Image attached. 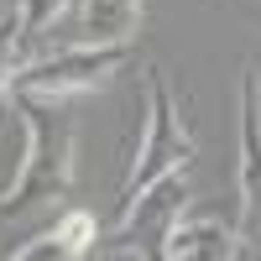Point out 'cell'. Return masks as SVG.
I'll return each mask as SVG.
<instances>
[{
  "mask_svg": "<svg viewBox=\"0 0 261 261\" xmlns=\"http://www.w3.org/2000/svg\"><path fill=\"white\" fill-rule=\"evenodd\" d=\"M11 99L21 110V125H27V157H21L11 188L0 193V220H16L37 204L63 199L73 183V151H79V130L58 105H47L42 94H16V89Z\"/></svg>",
  "mask_w": 261,
  "mask_h": 261,
  "instance_id": "obj_1",
  "label": "cell"
},
{
  "mask_svg": "<svg viewBox=\"0 0 261 261\" xmlns=\"http://www.w3.org/2000/svg\"><path fill=\"white\" fill-rule=\"evenodd\" d=\"M193 162V136L188 125L178 115V99H172L167 79L157 68H146V130H141V151L136 162H130L125 172V188H120V209L136 199V193H146L157 178H167V172H183Z\"/></svg>",
  "mask_w": 261,
  "mask_h": 261,
  "instance_id": "obj_2",
  "label": "cell"
},
{
  "mask_svg": "<svg viewBox=\"0 0 261 261\" xmlns=\"http://www.w3.org/2000/svg\"><path fill=\"white\" fill-rule=\"evenodd\" d=\"M125 58H130V42H79V47H63V53H53V58L32 63V68L11 73V89H16V94L63 99V94H79V89L105 84Z\"/></svg>",
  "mask_w": 261,
  "mask_h": 261,
  "instance_id": "obj_3",
  "label": "cell"
},
{
  "mask_svg": "<svg viewBox=\"0 0 261 261\" xmlns=\"http://www.w3.org/2000/svg\"><path fill=\"white\" fill-rule=\"evenodd\" d=\"M241 214L246 241H261V68H241Z\"/></svg>",
  "mask_w": 261,
  "mask_h": 261,
  "instance_id": "obj_4",
  "label": "cell"
},
{
  "mask_svg": "<svg viewBox=\"0 0 261 261\" xmlns=\"http://www.w3.org/2000/svg\"><path fill=\"white\" fill-rule=\"evenodd\" d=\"M183 204H188V188H183V172H167V178H157L146 193H136L125 209H120V230L130 235V230H157V241H167V230L178 225V214H183ZM162 256V251H157Z\"/></svg>",
  "mask_w": 261,
  "mask_h": 261,
  "instance_id": "obj_5",
  "label": "cell"
},
{
  "mask_svg": "<svg viewBox=\"0 0 261 261\" xmlns=\"http://www.w3.org/2000/svg\"><path fill=\"white\" fill-rule=\"evenodd\" d=\"M162 256L167 261H230V256H246L241 246V235H230L225 225H214V220H193V225H172L167 230V241H162Z\"/></svg>",
  "mask_w": 261,
  "mask_h": 261,
  "instance_id": "obj_6",
  "label": "cell"
},
{
  "mask_svg": "<svg viewBox=\"0 0 261 261\" xmlns=\"http://www.w3.org/2000/svg\"><path fill=\"white\" fill-rule=\"evenodd\" d=\"M99 241V225H94V214H84V209H68L53 230H42L37 241L27 246H16V261H37V256H53V261H73V256H89Z\"/></svg>",
  "mask_w": 261,
  "mask_h": 261,
  "instance_id": "obj_7",
  "label": "cell"
},
{
  "mask_svg": "<svg viewBox=\"0 0 261 261\" xmlns=\"http://www.w3.org/2000/svg\"><path fill=\"white\" fill-rule=\"evenodd\" d=\"M141 27V0H84V42H130Z\"/></svg>",
  "mask_w": 261,
  "mask_h": 261,
  "instance_id": "obj_8",
  "label": "cell"
},
{
  "mask_svg": "<svg viewBox=\"0 0 261 261\" xmlns=\"http://www.w3.org/2000/svg\"><path fill=\"white\" fill-rule=\"evenodd\" d=\"M16 42H21V16H6L0 21V110H6V89L16 73Z\"/></svg>",
  "mask_w": 261,
  "mask_h": 261,
  "instance_id": "obj_9",
  "label": "cell"
},
{
  "mask_svg": "<svg viewBox=\"0 0 261 261\" xmlns=\"http://www.w3.org/2000/svg\"><path fill=\"white\" fill-rule=\"evenodd\" d=\"M63 6H68V0H21V37H37L42 27H53V16L63 11Z\"/></svg>",
  "mask_w": 261,
  "mask_h": 261,
  "instance_id": "obj_10",
  "label": "cell"
}]
</instances>
